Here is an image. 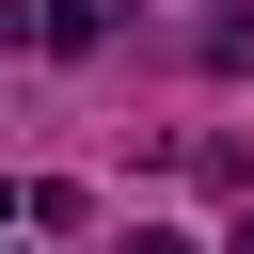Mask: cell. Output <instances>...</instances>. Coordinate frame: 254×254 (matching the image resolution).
Wrapping results in <instances>:
<instances>
[{"label": "cell", "instance_id": "1", "mask_svg": "<svg viewBox=\"0 0 254 254\" xmlns=\"http://www.w3.org/2000/svg\"><path fill=\"white\" fill-rule=\"evenodd\" d=\"M127 254H190V238H175V222H143V238H127Z\"/></svg>", "mask_w": 254, "mask_h": 254}, {"label": "cell", "instance_id": "2", "mask_svg": "<svg viewBox=\"0 0 254 254\" xmlns=\"http://www.w3.org/2000/svg\"><path fill=\"white\" fill-rule=\"evenodd\" d=\"M16 206H32V190H16V175H0V222H16Z\"/></svg>", "mask_w": 254, "mask_h": 254}, {"label": "cell", "instance_id": "3", "mask_svg": "<svg viewBox=\"0 0 254 254\" xmlns=\"http://www.w3.org/2000/svg\"><path fill=\"white\" fill-rule=\"evenodd\" d=\"M238 254H254V206H238Z\"/></svg>", "mask_w": 254, "mask_h": 254}]
</instances>
